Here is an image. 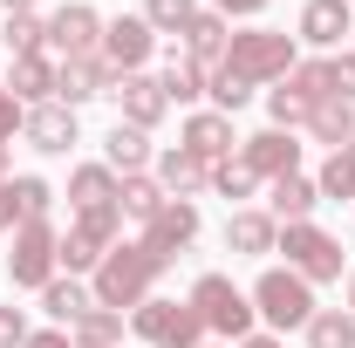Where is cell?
Instances as JSON below:
<instances>
[{"label":"cell","mask_w":355,"mask_h":348,"mask_svg":"<svg viewBox=\"0 0 355 348\" xmlns=\"http://www.w3.org/2000/svg\"><path fill=\"white\" fill-rule=\"evenodd\" d=\"M191 14H198V0H150V7H144L150 35H184V28H191Z\"/></svg>","instance_id":"obj_34"},{"label":"cell","mask_w":355,"mask_h":348,"mask_svg":"<svg viewBox=\"0 0 355 348\" xmlns=\"http://www.w3.org/2000/svg\"><path fill=\"white\" fill-rule=\"evenodd\" d=\"M266 0H219V14H260Z\"/></svg>","instance_id":"obj_44"},{"label":"cell","mask_w":355,"mask_h":348,"mask_svg":"<svg viewBox=\"0 0 355 348\" xmlns=\"http://www.w3.org/2000/svg\"><path fill=\"white\" fill-rule=\"evenodd\" d=\"M21 123H28V110H21V103L0 89V143H14V130H21Z\"/></svg>","instance_id":"obj_41"},{"label":"cell","mask_w":355,"mask_h":348,"mask_svg":"<svg viewBox=\"0 0 355 348\" xmlns=\"http://www.w3.org/2000/svg\"><path fill=\"white\" fill-rule=\"evenodd\" d=\"M103 157H110V171L137 177L144 164H150V130H137V123H110V137H103Z\"/></svg>","instance_id":"obj_23"},{"label":"cell","mask_w":355,"mask_h":348,"mask_svg":"<svg viewBox=\"0 0 355 348\" xmlns=\"http://www.w3.org/2000/svg\"><path fill=\"white\" fill-rule=\"evenodd\" d=\"M130 328L150 348H205V314L191 301H144L130 314Z\"/></svg>","instance_id":"obj_6"},{"label":"cell","mask_w":355,"mask_h":348,"mask_svg":"<svg viewBox=\"0 0 355 348\" xmlns=\"http://www.w3.org/2000/svg\"><path fill=\"white\" fill-rule=\"evenodd\" d=\"M116 205H123V218H144V225H150V218L164 212V184H157V177H116Z\"/></svg>","instance_id":"obj_28"},{"label":"cell","mask_w":355,"mask_h":348,"mask_svg":"<svg viewBox=\"0 0 355 348\" xmlns=\"http://www.w3.org/2000/svg\"><path fill=\"white\" fill-rule=\"evenodd\" d=\"M205 76H212V69H198L184 48H171V55H164L157 89H164V103H198V96H205Z\"/></svg>","instance_id":"obj_25"},{"label":"cell","mask_w":355,"mask_h":348,"mask_svg":"<svg viewBox=\"0 0 355 348\" xmlns=\"http://www.w3.org/2000/svg\"><path fill=\"white\" fill-rule=\"evenodd\" d=\"M349 7H355V0H349Z\"/></svg>","instance_id":"obj_51"},{"label":"cell","mask_w":355,"mask_h":348,"mask_svg":"<svg viewBox=\"0 0 355 348\" xmlns=\"http://www.w3.org/2000/svg\"><path fill=\"white\" fill-rule=\"evenodd\" d=\"M349 314H355V273H349Z\"/></svg>","instance_id":"obj_48"},{"label":"cell","mask_w":355,"mask_h":348,"mask_svg":"<svg viewBox=\"0 0 355 348\" xmlns=\"http://www.w3.org/2000/svg\"><path fill=\"white\" fill-rule=\"evenodd\" d=\"M266 205H273V218H287V225H301V218L321 205V191H314V177L301 171H287V177H273L266 184Z\"/></svg>","instance_id":"obj_22"},{"label":"cell","mask_w":355,"mask_h":348,"mask_svg":"<svg viewBox=\"0 0 355 348\" xmlns=\"http://www.w3.org/2000/svg\"><path fill=\"white\" fill-rule=\"evenodd\" d=\"M308 348H355V314H349V307H314Z\"/></svg>","instance_id":"obj_30"},{"label":"cell","mask_w":355,"mask_h":348,"mask_svg":"<svg viewBox=\"0 0 355 348\" xmlns=\"http://www.w3.org/2000/svg\"><path fill=\"white\" fill-rule=\"evenodd\" d=\"M7 191H14V212H21V225H28V218H48V205H55L48 177H7Z\"/></svg>","instance_id":"obj_32"},{"label":"cell","mask_w":355,"mask_h":348,"mask_svg":"<svg viewBox=\"0 0 355 348\" xmlns=\"http://www.w3.org/2000/svg\"><path fill=\"white\" fill-rule=\"evenodd\" d=\"M239 348H280V342H273V335H246Z\"/></svg>","instance_id":"obj_45"},{"label":"cell","mask_w":355,"mask_h":348,"mask_svg":"<svg viewBox=\"0 0 355 348\" xmlns=\"http://www.w3.org/2000/svg\"><path fill=\"white\" fill-rule=\"evenodd\" d=\"M7 164H14V150H7V143H0V184H7Z\"/></svg>","instance_id":"obj_47"},{"label":"cell","mask_w":355,"mask_h":348,"mask_svg":"<svg viewBox=\"0 0 355 348\" xmlns=\"http://www.w3.org/2000/svg\"><path fill=\"white\" fill-rule=\"evenodd\" d=\"M239 82H287V69H294V35H273V28H246V35H232L225 42V62Z\"/></svg>","instance_id":"obj_2"},{"label":"cell","mask_w":355,"mask_h":348,"mask_svg":"<svg viewBox=\"0 0 355 348\" xmlns=\"http://www.w3.org/2000/svg\"><path fill=\"white\" fill-rule=\"evenodd\" d=\"M69 205H76V212L116 205V171H110V164H83V171L69 177Z\"/></svg>","instance_id":"obj_27"},{"label":"cell","mask_w":355,"mask_h":348,"mask_svg":"<svg viewBox=\"0 0 355 348\" xmlns=\"http://www.w3.org/2000/svg\"><path fill=\"white\" fill-rule=\"evenodd\" d=\"M273 239H280L273 212H232V218H225V253H246V260H260V253H273Z\"/></svg>","instance_id":"obj_20"},{"label":"cell","mask_w":355,"mask_h":348,"mask_svg":"<svg viewBox=\"0 0 355 348\" xmlns=\"http://www.w3.org/2000/svg\"><path fill=\"white\" fill-rule=\"evenodd\" d=\"M62 266L83 280V273H96V266H103V246H96V239H83V232H62Z\"/></svg>","instance_id":"obj_38"},{"label":"cell","mask_w":355,"mask_h":348,"mask_svg":"<svg viewBox=\"0 0 355 348\" xmlns=\"http://www.w3.org/2000/svg\"><path fill=\"white\" fill-rule=\"evenodd\" d=\"M110 82H116V69H110L103 55H76V62H62V76H55V103L83 110L96 96H110Z\"/></svg>","instance_id":"obj_13"},{"label":"cell","mask_w":355,"mask_h":348,"mask_svg":"<svg viewBox=\"0 0 355 348\" xmlns=\"http://www.w3.org/2000/svg\"><path fill=\"white\" fill-rule=\"evenodd\" d=\"M69 342L76 348H123V314L116 307H89L83 321H69Z\"/></svg>","instance_id":"obj_26"},{"label":"cell","mask_w":355,"mask_h":348,"mask_svg":"<svg viewBox=\"0 0 355 348\" xmlns=\"http://www.w3.org/2000/svg\"><path fill=\"white\" fill-rule=\"evenodd\" d=\"M342 157H349V164H355V137H349V150H342Z\"/></svg>","instance_id":"obj_49"},{"label":"cell","mask_w":355,"mask_h":348,"mask_svg":"<svg viewBox=\"0 0 355 348\" xmlns=\"http://www.w3.org/2000/svg\"><path fill=\"white\" fill-rule=\"evenodd\" d=\"M48 48H55L62 62H76V55H103V14L83 7V0L55 7V14H48Z\"/></svg>","instance_id":"obj_9"},{"label":"cell","mask_w":355,"mask_h":348,"mask_svg":"<svg viewBox=\"0 0 355 348\" xmlns=\"http://www.w3.org/2000/svg\"><path fill=\"white\" fill-rule=\"evenodd\" d=\"M184 301L205 314V335H225V342H246L253 335V294H239L225 273H198Z\"/></svg>","instance_id":"obj_3"},{"label":"cell","mask_w":355,"mask_h":348,"mask_svg":"<svg viewBox=\"0 0 355 348\" xmlns=\"http://www.w3.org/2000/svg\"><path fill=\"white\" fill-rule=\"evenodd\" d=\"M308 130H314V143H328V150H349V137H355V103L321 96V103H314V116H308Z\"/></svg>","instance_id":"obj_24"},{"label":"cell","mask_w":355,"mask_h":348,"mask_svg":"<svg viewBox=\"0 0 355 348\" xmlns=\"http://www.w3.org/2000/svg\"><path fill=\"white\" fill-rule=\"evenodd\" d=\"M253 184H260V177L246 171V157H219V164H212V191H219V198H253Z\"/></svg>","instance_id":"obj_36"},{"label":"cell","mask_w":355,"mask_h":348,"mask_svg":"<svg viewBox=\"0 0 355 348\" xmlns=\"http://www.w3.org/2000/svg\"><path fill=\"white\" fill-rule=\"evenodd\" d=\"M110 96H116V123H137V130H157L164 123V89L150 82V76H116L110 82Z\"/></svg>","instance_id":"obj_12"},{"label":"cell","mask_w":355,"mask_h":348,"mask_svg":"<svg viewBox=\"0 0 355 348\" xmlns=\"http://www.w3.org/2000/svg\"><path fill=\"white\" fill-rule=\"evenodd\" d=\"M150 48H157V35H150L144 14H116V21H103V62H110L116 76H137V69L150 62Z\"/></svg>","instance_id":"obj_10"},{"label":"cell","mask_w":355,"mask_h":348,"mask_svg":"<svg viewBox=\"0 0 355 348\" xmlns=\"http://www.w3.org/2000/svg\"><path fill=\"white\" fill-rule=\"evenodd\" d=\"M205 96L219 103V116H239V110L253 103V82H239L232 69H212V76H205Z\"/></svg>","instance_id":"obj_31"},{"label":"cell","mask_w":355,"mask_h":348,"mask_svg":"<svg viewBox=\"0 0 355 348\" xmlns=\"http://www.w3.org/2000/svg\"><path fill=\"white\" fill-rule=\"evenodd\" d=\"M28 348H76V342H69L62 328H48V335H28Z\"/></svg>","instance_id":"obj_43"},{"label":"cell","mask_w":355,"mask_h":348,"mask_svg":"<svg viewBox=\"0 0 355 348\" xmlns=\"http://www.w3.org/2000/svg\"><path fill=\"white\" fill-rule=\"evenodd\" d=\"M232 116H219V110H198V116H184V150L191 157H205V164H219V157H232Z\"/></svg>","instance_id":"obj_17"},{"label":"cell","mask_w":355,"mask_h":348,"mask_svg":"<svg viewBox=\"0 0 355 348\" xmlns=\"http://www.w3.org/2000/svg\"><path fill=\"white\" fill-rule=\"evenodd\" d=\"M7 48H14V55H42L48 48V21L42 14H7Z\"/></svg>","instance_id":"obj_35"},{"label":"cell","mask_w":355,"mask_h":348,"mask_svg":"<svg viewBox=\"0 0 355 348\" xmlns=\"http://www.w3.org/2000/svg\"><path fill=\"white\" fill-rule=\"evenodd\" d=\"M321 96H328V62H294V69H287V82L266 96V116H273V130H294V123H308Z\"/></svg>","instance_id":"obj_7"},{"label":"cell","mask_w":355,"mask_h":348,"mask_svg":"<svg viewBox=\"0 0 355 348\" xmlns=\"http://www.w3.org/2000/svg\"><path fill=\"white\" fill-rule=\"evenodd\" d=\"M0 348H28V314L21 307H0Z\"/></svg>","instance_id":"obj_40"},{"label":"cell","mask_w":355,"mask_h":348,"mask_svg":"<svg viewBox=\"0 0 355 348\" xmlns=\"http://www.w3.org/2000/svg\"><path fill=\"white\" fill-rule=\"evenodd\" d=\"M191 239H198V205H191V198H164V212L144 225V246H150L164 266H171Z\"/></svg>","instance_id":"obj_11"},{"label":"cell","mask_w":355,"mask_h":348,"mask_svg":"<svg viewBox=\"0 0 355 348\" xmlns=\"http://www.w3.org/2000/svg\"><path fill=\"white\" fill-rule=\"evenodd\" d=\"M14 225H21V212H14V191L0 184V232H14Z\"/></svg>","instance_id":"obj_42"},{"label":"cell","mask_w":355,"mask_h":348,"mask_svg":"<svg viewBox=\"0 0 355 348\" xmlns=\"http://www.w3.org/2000/svg\"><path fill=\"white\" fill-rule=\"evenodd\" d=\"M55 76H62V69H55V62H48V55H14V69H7V96H14V103H35V110H42V103H55Z\"/></svg>","instance_id":"obj_16"},{"label":"cell","mask_w":355,"mask_h":348,"mask_svg":"<svg viewBox=\"0 0 355 348\" xmlns=\"http://www.w3.org/2000/svg\"><path fill=\"white\" fill-rule=\"evenodd\" d=\"M253 314L266 328H308L314 321V287L294 273V266H266L253 280Z\"/></svg>","instance_id":"obj_4"},{"label":"cell","mask_w":355,"mask_h":348,"mask_svg":"<svg viewBox=\"0 0 355 348\" xmlns=\"http://www.w3.org/2000/svg\"><path fill=\"white\" fill-rule=\"evenodd\" d=\"M225 42H232V28H225V14H191V28H184V55L198 62V69H219L225 62Z\"/></svg>","instance_id":"obj_21"},{"label":"cell","mask_w":355,"mask_h":348,"mask_svg":"<svg viewBox=\"0 0 355 348\" xmlns=\"http://www.w3.org/2000/svg\"><path fill=\"white\" fill-rule=\"evenodd\" d=\"M328 96L355 103V55H349V48H342V55H328Z\"/></svg>","instance_id":"obj_39"},{"label":"cell","mask_w":355,"mask_h":348,"mask_svg":"<svg viewBox=\"0 0 355 348\" xmlns=\"http://www.w3.org/2000/svg\"><path fill=\"white\" fill-rule=\"evenodd\" d=\"M157 273H164V260H157L144 239H137V246H110L103 266H96V287H89V294H96V307H116V314L130 307V314H137V307L150 301Z\"/></svg>","instance_id":"obj_1"},{"label":"cell","mask_w":355,"mask_h":348,"mask_svg":"<svg viewBox=\"0 0 355 348\" xmlns=\"http://www.w3.org/2000/svg\"><path fill=\"white\" fill-rule=\"evenodd\" d=\"M205 348H219V342H205Z\"/></svg>","instance_id":"obj_50"},{"label":"cell","mask_w":355,"mask_h":348,"mask_svg":"<svg viewBox=\"0 0 355 348\" xmlns=\"http://www.w3.org/2000/svg\"><path fill=\"white\" fill-rule=\"evenodd\" d=\"M239 157H246V171L253 177H287V171H301V143H294V130H260V137H246L239 143Z\"/></svg>","instance_id":"obj_14"},{"label":"cell","mask_w":355,"mask_h":348,"mask_svg":"<svg viewBox=\"0 0 355 348\" xmlns=\"http://www.w3.org/2000/svg\"><path fill=\"white\" fill-rule=\"evenodd\" d=\"M42 307L55 314V321H83L89 307H96V294H89L83 280L69 273V280H48V287H42Z\"/></svg>","instance_id":"obj_29"},{"label":"cell","mask_w":355,"mask_h":348,"mask_svg":"<svg viewBox=\"0 0 355 348\" xmlns=\"http://www.w3.org/2000/svg\"><path fill=\"white\" fill-rule=\"evenodd\" d=\"M0 7H7V14H35V0H0Z\"/></svg>","instance_id":"obj_46"},{"label":"cell","mask_w":355,"mask_h":348,"mask_svg":"<svg viewBox=\"0 0 355 348\" xmlns=\"http://www.w3.org/2000/svg\"><path fill=\"white\" fill-rule=\"evenodd\" d=\"M273 246L287 253V266H294L308 287H314V280H342V239H328V232L308 225V218H301V225H287Z\"/></svg>","instance_id":"obj_8"},{"label":"cell","mask_w":355,"mask_h":348,"mask_svg":"<svg viewBox=\"0 0 355 348\" xmlns=\"http://www.w3.org/2000/svg\"><path fill=\"white\" fill-rule=\"evenodd\" d=\"M28 143L35 150H48V157H62V150H76L83 143V130H76V110L69 103H42V110H28Z\"/></svg>","instance_id":"obj_15"},{"label":"cell","mask_w":355,"mask_h":348,"mask_svg":"<svg viewBox=\"0 0 355 348\" xmlns=\"http://www.w3.org/2000/svg\"><path fill=\"white\" fill-rule=\"evenodd\" d=\"M55 266H62V232H55L48 218H28V225H14L7 280H14V287H35V294H42L48 280H55Z\"/></svg>","instance_id":"obj_5"},{"label":"cell","mask_w":355,"mask_h":348,"mask_svg":"<svg viewBox=\"0 0 355 348\" xmlns=\"http://www.w3.org/2000/svg\"><path fill=\"white\" fill-rule=\"evenodd\" d=\"M157 184H164V198H198V191L212 184V164H205V157H191V150L178 143V150L157 157Z\"/></svg>","instance_id":"obj_19"},{"label":"cell","mask_w":355,"mask_h":348,"mask_svg":"<svg viewBox=\"0 0 355 348\" xmlns=\"http://www.w3.org/2000/svg\"><path fill=\"white\" fill-rule=\"evenodd\" d=\"M314 191H321V198H355V164L342 157V150H328V164H321V177H314Z\"/></svg>","instance_id":"obj_37"},{"label":"cell","mask_w":355,"mask_h":348,"mask_svg":"<svg viewBox=\"0 0 355 348\" xmlns=\"http://www.w3.org/2000/svg\"><path fill=\"white\" fill-rule=\"evenodd\" d=\"M76 232L83 239H96L103 253L116 246V232H123V205H96V212H76Z\"/></svg>","instance_id":"obj_33"},{"label":"cell","mask_w":355,"mask_h":348,"mask_svg":"<svg viewBox=\"0 0 355 348\" xmlns=\"http://www.w3.org/2000/svg\"><path fill=\"white\" fill-rule=\"evenodd\" d=\"M342 35H355L349 0H308L301 7V42L308 48H342Z\"/></svg>","instance_id":"obj_18"}]
</instances>
